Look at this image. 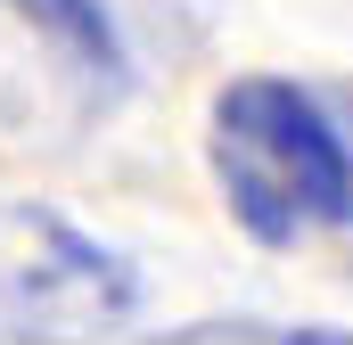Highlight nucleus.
Listing matches in <instances>:
<instances>
[{
  "mask_svg": "<svg viewBox=\"0 0 353 345\" xmlns=\"http://www.w3.org/2000/svg\"><path fill=\"white\" fill-rule=\"evenodd\" d=\"M345 132H353V90H345Z\"/></svg>",
  "mask_w": 353,
  "mask_h": 345,
  "instance_id": "nucleus-4",
  "label": "nucleus"
},
{
  "mask_svg": "<svg viewBox=\"0 0 353 345\" xmlns=\"http://www.w3.org/2000/svg\"><path fill=\"white\" fill-rule=\"evenodd\" d=\"M132 263L50 206L0 214V337H83L132 313Z\"/></svg>",
  "mask_w": 353,
  "mask_h": 345,
  "instance_id": "nucleus-2",
  "label": "nucleus"
},
{
  "mask_svg": "<svg viewBox=\"0 0 353 345\" xmlns=\"http://www.w3.org/2000/svg\"><path fill=\"white\" fill-rule=\"evenodd\" d=\"M17 25H33L90 90H115L132 83V58H123V33H115V17H107V0H0Z\"/></svg>",
  "mask_w": 353,
  "mask_h": 345,
  "instance_id": "nucleus-3",
  "label": "nucleus"
},
{
  "mask_svg": "<svg viewBox=\"0 0 353 345\" xmlns=\"http://www.w3.org/2000/svg\"><path fill=\"white\" fill-rule=\"evenodd\" d=\"M205 165L230 222L271 255L353 222V132L329 99H312L288 75H239L214 90Z\"/></svg>",
  "mask_w": 353,
  "mask_h": 345,
  "instance_id": "nucleus-1",
  "label": "nucleus"
}]
</instances>
